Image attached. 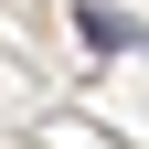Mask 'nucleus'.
Listing matches in <instances>:
<instances>
[{"label":"nucleus","instance_id":"nucleus-1","mask_svg":"<svg viewBox=\"0 0 149 149\" xmlns=\"http://www.w3.org/2000/svg\"><path fill=\"white\" fill-rule=\"evenodd\" d=\"M74 32H85V43H139V22H128V11H107V0H85V11H74Z\"/></svg>","mask_w":149,"mask_h":149}]
</instances>
